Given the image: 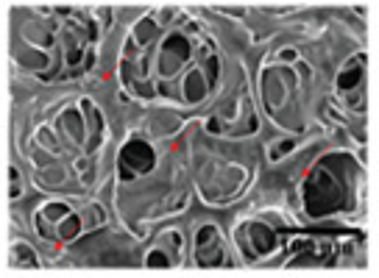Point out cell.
I'll use <instances>...</instances> for the list:
<instances>
[{"instance_id":"7","label":"cell","mask_w":379,"mask_h":278,"mask_svg":"<svg viewBox=\"0 0 379 278\" xmlns=\"http://www.w3.org/2000/svg\"><path fill=\"white\" fill-rule=\"evenodd\" d=\"M76 231H78V217H70L65 223V228H61V236H65V239H70V236H76Z\"/></svg>"},{"instance_id":"6","label":"cell","mask_w":379,"mask_h":278,"mask_svg":"<svg viewBox=\"0 0 379 278\" xmlns=\"http://www.w3.org/2000/svg\"><path fill=\"white\" fill-rule=\"evenodd\" d=\"M137 37H140V42H148V39L153 37V22H140V28H137Z\"/></svg>"},{"instance_id":"5","label":"cell","mask_w":379,"mask_h":278,"mask_svg":"<svg viewBox=\"0 0 379 278\" xmlns=\"http://www.w3.org/2000/svg\"><path fill=\"white\" fill-rule=\"evenodd\" d=\"M360 78H363V70L352 67V70H346V73L340 75V81H337V84H340V89H352L354 84H360Z\"/></svg>"},{"instance_id":"1","label":"cell","mask_w":379,"mask_h":278,"mask_svg":"<svg viewBox=\"0 0 379 278\" xmlns=\"http://www.w3.org/2000/svg\"><path fill=\"white\" fill-rule=\"evenodd\" d=\"M120 161H123L125 167H134V170H151V167H153V150L148 148L145 142L134 139V142H129L123 148Z\"/></svg>"},{"instance_id":"9","label":"cell","mask_w":379,"mask_h":278,"mask_svg":"<svg viewBox=\"0 0 379 278\" xmlns=\"http://www.w3.org/2000/svg\"><path fill=\"white\" fill-rule=\"evenodd\" d=\"M206 73H209L212 81L217 78V59H215V56H212V59H206Z\"/></svg>"},{"instance_id":"2","label":"cell","mask_w":379,"mask_h":278,"mask_svg":"<svg viewBox=\"0 0 379 278\" xmlns=\"http://www.w3.org/2000/svg\"><path fill=\"white\" fill-rule=\"evenodd\" d=\"M251 234H254L257 253H268V251H273V234L268 231V225H251Z\"/></svg>"},{"instance_id":"4","label":"cell","mask_w":379,"mask_h":278,"mask_svg":"<svg viewBox=\"0 0 379 278\" xmlns=\"http://www.w3.org/2000/svg\"><path fill=\"white\" fill-rule=\"evenodd\" d=\"M165 50H173L179 59H190V45L184 37H170L168 42H165Z\"/></svg>"},{"instance_id":"3","label":"cell","mask_w":379,"mask_h":278,"mask_svg":"<svg viewBox=\"0 0 379 278\" xmlns=\"http://www.w3.org/2000/svg\"><path fill=\"white\" fill-rule=\"evenodd\" d=\"M184 89H187V97H190L193 103L204 97V81H201V75H198V73H190V78H187Z\"/></svg>"},{"instance_id":"10","label":"cell","mask_w":379,"mask_h":278,"mask_svg":"<svg viewBox=\"0 0 379 278\" xmlns=\"http://www.w3.org/2000/svg\"><path fill=\"white\" fill-rule=\"evenodd\" d=\"M61 214H67L65 206H50L48 208V217H61Z\"/></svg>"},{"instance_id":"8","label":"cell","mask_w":379,"mask_h":278,"mask_svg":"<svg viewBox=\"0 0 379 278\" xmlns=\"http://www.w3.org/2000/svg\"><path fill=\"white\" fill-rule=\"evenodd\" d=\"M148 264H151V267H168V259H165L162 253H151V259H148Z\"/></svg>"}]
</instances>
